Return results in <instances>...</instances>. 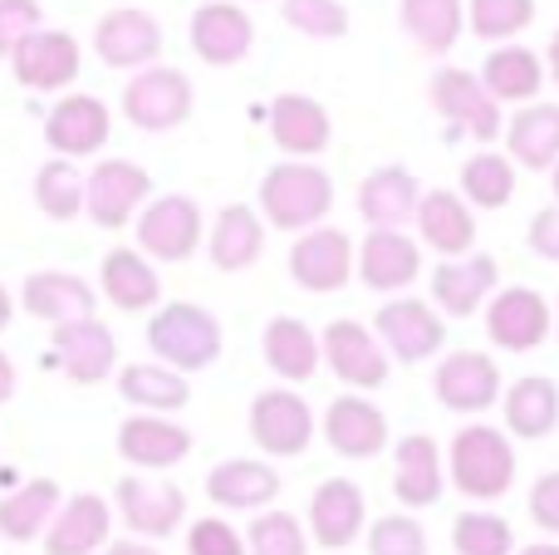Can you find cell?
<instances>
[{"label": "cell", "mask_w": 559, "mask_h": 555, "mask_svg": "<svg viewBox=\"0 0 559 555\" xmlns=\"http://www.w3.org/2000/svg\"><path fill=\"white\" fill-rule=\"evenodd\" d=\"M447 477L466 501H501L515 487L511 433L491 428V423H466L447 452Z\"/></svg>", "instance_id": "6da1fadb"}, {"label": "cell", "mask_w": 559, "mask_h": 555, "mask_svg": "<svg viewBox=\"0 0 559 555\" xmlns=\"http://www.w3.org/2000/svg\"><path fill=\"white\" fill-rule=\"evenodd\" d=\"M222 344H226L222 320L206 305L173 300V305H157L153 320H147V350L182 374L212 369L222 359Z\"/></svg>", "instance_id": "7a4b0ae2"}, {"label": "cell", "mask_w": 559, "mask_h": 555, "mask_svg": "<svg viewBox=\"0 0 559 555\" xmlns=\"http://www.w3.org/2000/svg\"><path fill=\"white\" fill-rule=\"evenodd\" d=\"M334 206V182H329L324 167L305 163H275L271 173L261 177V216L265 226H280V232H309L319 226Z\"/></svg>", "instance_id": "3957f363"}, {"label": "cell", "mask_w": 559, "mask_h": 555, "mask_svg": "<svg viewBox=\"0 0 559 555\" xmlns=\"http://www.w3.org/2000/svg\"><path fill=\"white\" fill-rule=\"evenodd\" d=\"M192 79L173 64H143L123 88V118L143 133H173L192 118Z\"/></svg>", "instance_id": "277c9868"}, {"label": "cell", "mask_w": 559, "mask_h": 555, "mask_svg": "<svg viewBox=\"0 0 559 555\" xmlns=\"http://www.w3.org/2000/svg\"><path fill=\"white\" fill-rule=\"evenodd\" d=\"M197 246H202V206L182 192L147 197V206L138 212V251L163 265H177L192 261Z\"/></svg>", "instance_id": "5b68a950"}, {"label": "cell", "mask_w": 559, "mask_h": 555, "mask_svg": "<svg viewBox=\"0 0 559 555\" xmlns=\"http://www.w3.org/2000/svg\"><path fill=\"white\" fill-rule=\"evenodd\" d=\"M153 197V177L147 167L128 163V157H104L94 173L84 177V212L104 232H123Z\"/></svg>", "instance_id": "8992f818"}, {"label": "cell", "mask_w": 559, "mask_h": 555, "mask_svg": "<svg viewBox=\"0 0 559 555\" xmlns=\"http://www.w3.org/2000/svg\"><path fill=\"white\" fill-rule=\"evenodd\" d=\"M114 507L133 536L163 541L187 521V492L167 477H153V472H133V477H118Z\"/></svg>", "instance_id": "52a82bcc"}, {"label": "cell", "mask_w": 559, "mask_h": 555, "mask_svg": "<svg viewBox=\"0 0 559 555\" xmlns=\"http://www.w3.org/2000/svg\"><path fill=\"white\" fill-rule=\"evenodd\" d=\"M319 350H324V364L334 369V379L348 383V389H358V393L383 389L388 374H393V354H388L383 340H378L368 324H358V320L324 324Z\"/></svg>", "instance_id": "ba28073f"}, {"label": "cell", "mask_w": 559, "mask_h": 555, "mask_svg": "<svg viewBox=\"0 0 559 555\" xmlns=\"http://www.w3.org/2000/svg\"><path fill=\"white\" fill-rule=\"evenodd\" d=\"M550 330H555V310L531 285H511V291H496L486 300V334H491L496 350L531 354L550 340Z\"/></svg>", "instance_id": "9c48e42d"}, {"label": "cell", "mask_w": 559, "mask_h": 555, "mask_svg": "<svg viewBox=\"0 0 559 555\" xmlns=\"http://www.w3.org/2000/svg\"><path fill=\"white\" fill-rule=\"evenodd\" d=\"M55 369L79 389H94L118 369V340L98 315H79V320L55 324Z\"/></svg>", "instance_id": "30bf717a"}, {"label": "cell", "mask_w": 559, "mask_h": 555, "mask_svg": "<svg viewBox=\"0 0 559 555\" xmlns=\"http://www.w3.org/2000/svg\"><path fill=\"white\" fill-rule=\"evenodd\" d=\"M427 98L442 118H452L462 133H472L476 143H496L506 133L501 123V104L491 98V88L472 74V69H437L432 84H427Z\"/></svg>", "instance_id": "8fae6325"}, {"label": "cell", "mask_w": 559, "mask_h": 555, "mask_svg": "<svg viewBox=\"0 0 559 555\" xmlns=\"http://www.w3.org/2000/svg\"><path fill=\"white\" fill-rule=\"evenodd\" d=\"M10 69H15V79L25 88H35V94H64L79 79V69H84V49H79V39L69 35V29L39 25L35 35H25L15 45Z\"/></svg>", "instance_id": "7c38bea8"}, {"label": "cell", "mask_w": 559, "mask_h": 555, "mask_svg": "<svg viewBox=\"0 0 559 555\" xmlns=\"http://www.w3.org/2000/svg\"><path fill=\"white\" fill-rule=\"evenodd\" d=\"M251 438L265 458H299L314 442V409L295 389H265L251 403Z\"/></svg>", "instance_id": "4fadbf2b"}, {"label": "cell", "mask_w": 559, "mask_h": 555, "mask_svg": "<svg viewBox=\"0 0 559 555\" xmlns=\"http://www.w3.org/2000/svg\"><path fill=\"white\" fill-rule=\"evenodd\" d=\"M373 334L383 340V350L393 354L397 364H423V359H432V354L447 344L442 315H437L427 300H413V295L378 305Z\"/></svg>", "instance_id": "5bb4252c"}, {"label": "cell", "mask_w": 559, "mask_h": 555, "mask_svg": "<svg viewBox=\"0 0 559 555\" xmlns=\"http://www.w3.org/2000/svg\"><path fill=\"white\" fill-rule=\"evenodd\" d=\"M289 275L309 295H334L354 281V241L338 226H309L289 246Z\"/></svg>", "instance_id": "9a60e30c"}, {"label": "cell", "mask_w": 559, "mask_h": 555, "mask_svg": "<svg viewBox=\"0 0 559 555\" xmlns=\"http://www.w3.org/2000/svg\"><path fill=\"white\" fill-rule=\"evenodd\" d=\"M187 39H192V55L212 69H231L251 55L255 45V20L246 15L236 0H206L197 5L192 25H187Z\"/></svg>", "instance_id": "2e32d148"}, {"label": "cell", "mask_w": 559, "mask_h": 555, "mask_svg": "<svg viewBox=\"0 0 559 555\" xmlns=\"http://www.w3.org/2000/svg\"><path fill=\"white\" fill-rule=\"evenodd\" d=\"M94 55L108 69H143L163 55V25L138 5H114L94 25Z\"/></svg>", "instance_id": "e0dca14e"}, {"label": "cell", "mask_w": 559, "mask_h": 555, "mask_svg": "<svg viewBox=\"0 0 559 555\" xmlns=\"http://www.w3.org/2000/svg\"><path fill=\"white\" fill-rule=\"evenodd\" d=\"M432 393L447 413H486L491 403H501V369H496L491 354L476 350H456L437 364Z\"/></svg>", "instance_id": "ac0fdd59"}, {"label": "cell", "mask_w": 559, "mask_h": 555, "mask_svg": "<svg viewBox=\"0 0 559 555\" xmlns=\"http://www.w3.org/2000/svg\"><path fill=\"white\" fill-rule=\"evenodd\" d=\"M324 442L348 462H368L388 448V413L368 403L358 389L338 393L324 409Z\"/></svg>", "instance_id": "d6986e66"}, {"label": "cell", "mask_w": 559, "mask_h": 555, "mask_svg": "<svg viewBox=\"0 0 559 555\" xmlns=\"http://www.w3.org/2000/svg\"><path fill=\"white\" fill-rule=\"evenodd\" d=\"M423 275V246L413 236H403V226H373L358 246V281L368 291H407Z\"/></svg>", "instance_id": "ffe728a7"}, {"label": "cell", "mask_w": 559, "mask_h": 555, "mask_svg": "<svg viewBox=\"0 0 559 555\" xmlns=\"http://www.w3.org/2000/svg\"><path fill=\"white\" fill-rule=\"evenodd\" d=\"M364 521H368V497L358 482L329 477L314 487V497H309V541H319L324 551H344L358 541Z\"/></svg>", "instance_id": "44dd1931"}, {"label": "cell", "mask_w": 559, "mask_h": 555, "mask_svg": "<svg viewBox=\"0 0 559 555\" xmlns=\"http://www.w3.org/2000/svg\"><path fill=\"white\" fill-rule=\"evenodd\" d=\"M114 133V114L94 94H64L45 118V138L59 157H94Z\"/></svg>", "instance_id": "7402d4cb"}, {"label": "cell", "mask_w": 559, "mask_h": 555, "mask_svg": "<svg viewBox=\"0 0 559 555\" xmlns=\"http://www.w3.org/2000/svg\"><path fill=\"white\" fill-rule=\"evenodd\" d=\"M108 531H114V507L98 492H79L59 501V511L49 517L45 555H94L108 546Z\"/></svg>", "instance_id": "603a6c76"}, {"label": "cell", "mask_w": 559, "mask_h": 555, "mask_svg": "<svg viewBox=\"0 0 559 555\" xmlns=\"http://www.w3.org/2000/svg\"><path fill=\"white\" fill-rule=\"evenodd\" d=\"M192 452V433L182 423H167V413H133L118 428V458L133 462L138 472H167L187 462Z\"/></svg>", "instance_id": "cb8c5ba5"}, {"label": "cell", "mask_w": 559, "mask_h": 555, "mask_svg": "<svg viewBox=\"0 0 559 555\" xmlns=\"http://www.w3.org/2000/svg\"><path fill=\"white\" fill-rule=\"evenodd\" d=\"M447 487V458L437 448V438L427 433H407L393 448V497L403 501L407 511H423L442 497Z\"/></svg>", "instance_id": "d4e9b609"}, {"label": "cell", "mask_w": 559, "mask_h": 555, "mask_svg": "<svg viewBox=\"0 0 559 555\" xmlns=\"http://www.w3.org/2000/svg\"><path fill=\"white\" fill-rule=\"evenodd\" d=\"M496 281H501L496 256H452L447 265L432 271V300H437V310L452 315V320H472V315L491 300Z\"/></svg>", "instance_id": "484cf974"}, {"label": "cell", "mask_w": 559, "mask_h": 555, "mask_svg": "<svg viewBox=\"0 0 559 555\" xmlns=\"http://www.w3.org/2000/svg\"><path fill=\"white\" fill-rule=\"evenodd\" d=\"M98 291L114 310L123 315H143V310H157L163 300V281L153 271V256H143L138 246H114L98 265Z\"/></svg>", "instance_id": "4316f807"}, {"label": "cell", "mask_w": 559, "mask_h": 555, "mask_svg": "<svg viewBox=\"0 0 559 555\" xmlns=\"http://www.w3.org/2000/svg\"><path fill=\"white\" fill-rule=\"evenodd\" d=\"M265 251V216L246 202H231L216 212L212 232H206V256H212L216 271L226 275H241L261 261Z\"/></svg>", "instance_id": "83f0119b"}, {"label": "cell", "mask_w": 559, "mask_h": 555, "mask_svg": "<svg viewBox=\"0 0 559 555\" xmlns=\"http://www.w3.org/2000/svg\"><path fill=\"white\" fill-rule=\"evenodd\" d=\"M417 236H423L427 251L437 256H466L476 246V216H472V202H466L462 192H423V202H417Z\"/></svg>", "instance_id": "f1b7e54d"}, {"label": "cell", "mask_w": 559, "mask_h": 555, "mask_svg": "<svg viewBox=\"0 0 559 555\" xmlns=\"http://www.w3.org/2000/svg\"><path fill=\"white\" fill-rule=\"evenodd\" d=\"M206 497L222 511H265L280 501V472L255 458H226L206 477Z\"/></svg>", "instance_id": "f546056e"}, {"label": "cell", "mask_w": 559, "mask_h": 555, "mask_svg": "<svg viewBox=\"0 0 559 555\" xmlns=\"http://www.w3.org/2000/svg\"><path fill=\"white\" fill-rule=\"evenodd\" d=\"M329 108L309 94H280L271 104V138L280 153L289 157H319L329 147Z\"/></svg>", "instance_id": "4dcf8cb0"}, {"label": "cell", "mask_w": 559, "mask_h": 555, "mask_svg": "<svg viewBox=\"0 0 559 555\" xmlns=\"http://www.w3.org/2000/svg\"><path fill=\"white\" fill-rule=\"evenodd\" d=\"M417 202H423V187L407 167L383 163L358 182V216L368 226H403L417 216Z\"/></svg>", "instance_id": "1f68e13d"}, {"label": "cell", "mask_w": 559, "mask_h": 555, "mask_svg": "<svg viewBox=\"0 0 559 555\" xmlns=\"http://www.w3.org/2000/svg\"><path fill=\"white\" fill-rule=\"evenodd\" d=\"M20 305H25V315H35L39 324H64V320H79V315L98 310L94 285H84L79 275H69V271L25 275V285H20Z\"/></svg>", "instance_id": "d6a6232c"}, {"label": "cell", "mask_w": 559, "mask_h": 555, "mask_svg": "<svg viewBox=\"0 0 559 555\" xmlns=\"http://www.w3.org/2000/svg\"><path fill=\"white\" fill-rule=\"evenodd\" d=\"M261 354H265V364H271V374H280L285 383H309L319 374V359H324L319 334L309 330L305 320H295V315H275V320L265 324Z\"/></svg>", "instance_id": "836d02e7"}, {"label": "cell", "mask_w": 559, "mask_h": 555, "mask_svg": "<svg viewBox=\"0 0 559 555\" xmlns=\"http://www.w3.org/2000/svg\"><path fill=\"white\" fill-rule=\"evenodd\" d=\"M506 409V428L521 442H540L559 428V383L545 379V374H531V379H515L511 389L501 393Z\"/></svg>", "instance_id": "e575fe53"}, {"label": "cell", "mask_w": 559, "mask_h": 555, "mask_svg": "<svg viewBox=\"0 0 559 555\" xmlns=\"http://www.w3.org/2000/svg\"><path fill=\"white\" fill-rule=\"evenodd\" d=\"M545 59L525 45H501L486 55L481 64V84L491 88L496 104H535L545 88Z\"/></svg>", "instance_id": "d590c367"}, {"label": "cell", "mask_w": 559, "mask_h": 555, "mask_svg": "<svg viewBox=\"0 0 559 555\" xmlns=\"http://www.w3.org/2000/svg\"><path fill=\"white\" fill-rule=\"evenodd\" d=\"M118 393H123V403H133V409H143V413H182L187 403H192L187 374L163 359L123 364V369H118Z\"/></svg>", "instance_id": "8d00e7d4"}, {"label": "cell", "mask_w": 559, "mask_h": 555, "mask_svg": "<svg viewBox=\"0 0 559 555\" xmlns=\"http://www.w3.org/2000/svg\"><path fill=\"white\" fill-rule=\"evenodd\" d=\"M59 501H64V492H59L55 477L20 482L10 497H0V536L20 541V546L39 541L45 536V527H49V517L59 511Z\"/></svg>", "instance_id": "74e56055"}, {"label": "cell", "mask_w": 559, "mask_h": 555, "mask_svg": "<svg viewBox=\"0 0 559 555\" xmlns=\"http://www.w3.org/2000/svg\"><path fill=\"white\" fill-rule=\"evenodd\" d=\"M506 147L521 167L550 173L559 163V104H531L506 123Z\"/></svg>", "instance_id": "f35d334b"}, {"label": "cell", "mask_w": 559, "mask_h": 555, "mask_svg": "<svg viewBox=\"0 0 559 555\" xmlns=\"http://www.w3.org/2000/svg\"><path fill=\"white\" fill-rule=\"evenodd\" d=\"M403 29L427 55H447L466 29V0H403Z\"/></svg>", "instance_id": "ab89813d"}, {"label": "cell", "mask_w": 559, "mask_h": 555, "mask_svg": "<svg viewBox=\"0 0 559 555\" xmlns=\"http://www.w3.org/2000/svg\"><path fill=\"white\" fill-rule=\"evenodd\" d=\"M462 197L476 212H501L515 197V163L506 153H476L462 163Z\"/></svg>", "instance_id": "60d3db41"}, {"label": "cell", "mask_w": 559, "mask_h": 555, "mask_svg": "<svg viewBox=\"0 0 559 555\" xmlns=\"http://www.w3.org/2000/svg\"><path fill=\"white\" fill-rule=\"evenodd\" d=\"M35 206L49 222H74L84 212V173L74 167V157H49L35 173Z\"/></svg>", "instance_id": "b9f144b4"}, {"label": "cell", "mask_w": 559, "mask_h": 555, "mask_svg": "<svg viewBox=\"0 0 559 555\" xmlns=\"http://www.w3.org/2000/svg\"><path fill=\"white\" fill-rule=\"evenodd\" d=\"M452 551L456 555H515V531L496 511H462L452 521Z\"/></svg>", "instance_id": "7bdbcfd3"}, {"label": "cell", "mask_w": 559, "mask_h": 555, "mask_svg": "<svg viewBox=\"0 0 559 555\" xmlns=\"http://www.w3.org/2000/svg\"><path fill=\"white\" fill-rule=\"evenodd\" d=\"M246 551L251 555H309V527L299 517H289V511L265 507L251 521V531H246Z\"/></svg>", "instance_id": "ee69618b"}, {"label": "cell", "mask_w": 559, "mask_h": 555, "mask_svg": "<svg viewBox=\"0 0 559 555\" xmlns=\"http://www.w3.org/2000/svg\"><path fill=\"white\" fill-rule=\"evenodd\" d=\"M466 25L476 39H515L535 25V0H466Z\"/></svg>", "instance_id": "f6af8a7d"}, {"label": "cell", "mask_w": 559, "mask_h": 555, "mask_svg": "<svg viewBox=\"0 0 559 555\" xmlns=\"http://www.w3.org/2000/svg\"><path fill=\"white\" fill-rule=\"evenodd\" d=\"M280 15L289 29L309 39H344L348 35V5L344 0H280Z\"/></svg>", "instance_id": "bcb514c9"}, {"label": "cell", "mask_w": 559, "mask_h": 555, "mask_svg": "<svg viewBox=\"0 0 559 555\" xmlns=\"http://www.w3.org/2000/svg\"><path fill=\"white\" fill-rule=\"evenodd\" d=\"M368 555H427V531L407 511H388L368 527Z\"/></svg>", "instance_id": "7dc6e473"}, {"label": "cell", "mask_w": 559, "mask_h": 555, "mask_svg": "<svg viewBox=\"0 0 559 555\" xmlns=\"http://www.w3.org/2000/svg\"><path fill=\"white\" fill-rule=\"evenodd\" d=\"M187 555H251L246 536L226 517H202L187 527Z\"/></svg>", "instance_id": "c3c4849f"}, {"label": "cell", "mask_w": 559, "mask_h": 555, "mask_svg": "<svg viewBox=\"0 0 559 555\" xmlns=\"http://www.w3.org/2000/svg\"><path fill=\"white\" fill-rule=\"evenodd\" d=\"M45 25L39 15V0H0V55H15V45L25 35Z\"/></svg>", "instance_id": "681fc988"}, {"label": "cell", "mask_w": 559, "mask_h": 555, "mask_svg": "<svg viewBox=\"0 0 559 555\" xmlns=\"http://www.w3.org/2000/svg\"><path fill=\"white\" fill-rule=\"evenodd\" d=\"M531 521L545 536H559V472H545L531 487Z\"/></svg>", "instance_id": "f907efd6"}, {"label": "cell", "mask_w": 559, "mask_h": 555, "mask_svg": "<svg viewBox=\"0 0 559 555\" xmlns=\"http://www.w3.org/2000/svg\"><path fill=\"white\" fill-rule=\"evenodd\" d=\"M531 251L545 256V261H559V202L555 206H540V212L531 216Z\"/></svg>", "instance_id": "816d5d0a"}, {"label": "cell", "mask_w": 559, "mask_h": 555, "mask_svg": "<svg viewBox=\"0 0 559 555\" xmlns=\"http://www.w3.org/2000/svg\"><path fill=\"white\" fill-rule=\"evenodd\" d=\"M15 399V364L0 354V403H10Z\"/></svg>", "instance_id": "f5cc1de1"}, {"label": "cell", "mask_w": 559, "mask_h": 555, "mask_svg": "<svg viewBox=\"0 0 559 555\" xmlns=\"http://www.w3.org/2000/svg\"><path fill=\"white\" fill-rule=\"evenodd\" d=\"M104 555H163V551H153L147 541H114Z\"/></svg>", "instance_id": "db71d44e"}, {"label": "cell", "mask_w": 559, "mask_h": 555, "mask_svg": "<svg viewBox=\"0 0 559 555\" xmlns=\"http://www.w3.org/2000/svg\"><path fill=\"white\" fill-rule=\"evenodd\" d=\"M545 74H550L555 84H559V29L550 35V49H545Z\"/></svg>", "instance_id": "11a10c76"}, {"label": "cell", "mask_w": 559, "mask_h": 555, "mask_svg": "<svg viewBox=\"0 0 559 555\" xmlns=\"http://www.w3.org/2000/svg\"><path fill=\"white\" fill-rule=\"evenodd\" d=\"M10 320H15V300H10V291L0 285V330H5Z\"/></svg>", "instance_id": "9f6ffc18"}, {"label": "cell", "mask_w": 559, "mask_h": 555, "mask_svg": "<svg viewBox=\"0 0 559 555\" xmlns=\"http://www.w3.org/2000/svg\"><path fill=\"white\" fill-rule=\"evenodd\" d=\"M521 555H559V546H555V541H531Z\"/></svg>", "instance_id": "6f0895ef"}, {"label": "cell", "mask_w": 559, "mask_h": 555, "mask_svg": "<svg viewBox=\"0 0 559 555\" xmlns=\"http://www.w3.org/2000/svg\"><path fill=\"white\" fill-rule=\"evenodd\" d=\"M550 173H555V202H559V163L550 167Z\"/></svg>", "instance_id": "680465c9"}, {"label": "cell", "mask_w": 559, "mask_h": 555, "mask_svg": "<svg viewBox=\"0 0 559 555\" xmlns=\"http://www.w3.org/2000/svg\"><path fill=\"white\" fill-rule=\"evenodd\" d=\"M555 330H559V300H555Z\"/></svg>", "instance_id": "91938a15"}]
</instances>
